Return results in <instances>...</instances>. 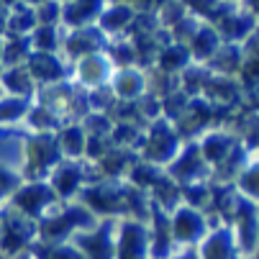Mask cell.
<instances>
[{
	"instance_id": "obj_12",
	"label": "cell",
	"mask_w": 259,
	"mask_h": 259,
	"mask_svg": "<svg viewBox=\"0 0 259 259\" xmlns=\"http://www.w3.org/2000/svg\"><path fill=\"white\" fill-rule=\"evenodd\" d=\"M110 69H113L110 59L103 52H98V54H88L77 62V77L85 85H103L110 77Z\"/></svg>"
},
{
	"instance_id": "obj_22",
	"label": "cell",
	"mask_w": 259,
	"mask_h": 259,
	"mask_svg": "<svg viewBox=\"0 0 259 259\" xmlns=\"http://www.w3.org/2000/svg\"><path fill=\"white\" fill-rule=\"evenodd\" d=\"M8 18H11V11H8V6H3V3H0V36H3V33L8 31Z\"/></svg>"
},
{
	"instance_id": "obj_6",
	"label": "cell",
	"mask_w": 259,
	"mask_h": 259,
	"mask_svg": "<svg viewBox=\"0 0 259 259\" xmlns=\"http://www.w3.org/2000/svg\"><path fill=\"white\" fill-rule=\"evenodd\" d=\"M116 259H152L149 226L134 218L116 224Z\"/></svg>"
},
{
	"instance_id": "obj_23",
	"label": "cell",
	"mask_w": 259,
	"mask_h": 259,
	"mask_svg": "<svg viewBox=\"0 0 259 259\" xmlns=\"http://www.w3.org/2000/svg\"><path fill=\"white\" fill-rule=\"evenodd\" d=\"M172 259H200V256H198V251H195V249H182V251L172 254Z\"/></svg>"
},
{
	"instance_id": "obj_9",
	"label": "cell",
	"mask_w": 259,
	"mask_h": 259,
	"mask_svg": "<svg viewBox=\"0 0 259 259\" xmlns=\"http://www.w3.org/2000/svg\"><path fill=\"white\" fill-rule=\"evenodd\" d=\"M49 185L59 200H69L80 195V190L88 185V177H85V169L82 164L72 162V159H62L52 172H49Z\"/></svg>"
},
{
	"instance_id": "obj_24",
	"label": "cell",
	"mask_w": 259,
	"mask_h": 259,
	"mask_svg": "<svg viewBox=\"0 0 259 259\" xmlns=\"http://www.w3.org/2000/svg\"><path fill=\"white\" fill-rule=\"evenodd\" d=\"M0 75H3V39H0Z\"/></svg>"
},
{
	"instance_id": "obj_15",
	"label": "cell",
	"mask_w": 259,
	"mask_h": 259,
	"mask_svg": "<svg viewBox=\"0 0 259 259\" xmlns=\"http://www.w3.org/2000/svg\"><path fill=\"white\" fill-rule=\"evenodd\" d=\"M3 85L11 95L26 98V95H31L36 80L31 77V72L26 67H11V69H3V75H0V88Z\"/></svg>"
},
{
	"instance_id": "obj_5",
	"label": "cell",
	"mask_w": 259,
	"mask_h": 259,
	"mask_svg": "<svg viewBox=\"0 0 259 259\" xmlns=\"http://www.w3.org/2000/svg\"><path fill=\"white\" fill-rule=\"evenodd\" d=\"M85 259H116V218H105L90 231H80L69 239Z\"/></svg>"
},
{
	"instance_id": "obj_4",
	"label": "cell",
	"mask_w": 259,
	"mask_h": 259,
	"mask_svg": "<svg viewBox=\"0 0 259 259\" xmlns=\"http://www.w3.org/2000/svg\"><path fill=\"white\" fill-rule=\"evenodd\" d=\"M80 203L93 213V215H105V218H123V195H121V185L110 182V180H98L90 182L80 190Z\"/></svg>"
},
{
	"instance_id": "obj_20",
	"label": "cell",
	"mask_w": 259,
	"mask_h": 259,
	"mask_svg": "<svg viewBox=\"0 0 259 259\" xmlns=\"http://www.w3.org/2000/svg\"><path fill=\"white\" fill-rule=\"evenodd\" d=\"M28 113V103L26 98L18 95H0V126L6 123H16Z\"/></svg>"
},
{
	"instance_id": "obj_21",
	"label": "cell",
	"mask_w": 259,
	"mask_h": 259,
	"mask_svg": "<svg viewBox=\"0 0 259 259\" xmlns=\"http://www.w3.org/2000/svg\"><path fill=\"white\" fill-rule=\"evenodd\" d=\"M21 182H23V175H21L18 169L0 164V203H3V200H11L13 193L21 188Z\"/></svg>"
},
{
	"instance_id": "obj_18",
	"label": "cell",
	"mask_w": 259,
	"mask_h": 259,
	"mask_svg": "<svg viewBox=\"0 0 259 259\" xmlns=\"http://www.w3.org/2000/svg\"><path fill=\"white\" fill-rule=\"evenodd\" d=\"M36 8H31V6H26V3H18V6H13V11H11V18H8V31H11V36H26L28 31H33L36 28Z\"/></svg>"
},
{
	"instance_id": "obj_27",
	"label": "cell",
	"mask_w": 259,
	"mask_h": 259,
	"mask_svg": "<svg viewBox=\"0 0 259 259\" xmlns=\"http://www.w3.org/2000/svg\"><path fill=\"white\" fill-rule=\"evenodd\" d=\"M0 95H3V88H0Z\"/></svg>"
},
{
	"instance_id": "obj_17",
	"label": "cell",
	"mask_w": 259,
	"mask_h": 259,
	"mask_svg": "<svg viewBox=\"0 0 259 259\" xmlns=\"http://www.w3.org/2000/svg\"><path fill=\"white\" fill-rule=\"evenodd\" d=\"M144 90H146V77H144V72H139V69H118V75H116V93L121 95V98H126V100H131V98H139V95H144Z\"/></svg>"
},
{
	"instance_id": "obj_14",
	"label": "cell",
	"mask_w": 259,
	"mask_h": 259,
	"mask_svg": "<svg viewBox=\"0 0 259 259\" xmlns=\"http://www.w3.org/2000/svg\"><path fill=\"white\" fill-rule=\"evenodd\" d=\"M231 254H234V239L224 229L205 236V241H203V246L198 251L200 259H231Z\"/></svg>"
},
{
	"instance_id": "obj_8",
	"label": "cell",
	"mask_w": 259,
	"mask_h": 259,
	"mask_svg": "<svg viewBox=\"0 0 259 259\" xmlns=\"http://www.w3.org/2000/svg\"><path fill=\"white\" fill-rule=\"evenodd\" d=\"M169 229H172V239L177 244L190 249L193 244L205 239V215L198 208L177 205L169 215Z\"/></svg>"
},
{
	"instance_id": "obj_26",
	"label": "cell",
	"mask_w": 259,
	"mask_h": 259,
	"mask_svg": "<svg viewBox=\"0 0 259 259\" xmlns=\"http://www.w3.org/2000/svg\"><path fill=\"white\" fill-rule=\"evenodd\" d=\"M0 259H8V256H6V254H3V251H0Z\"/></svg>"
},
{
	"instance_id": "obj_7",
	"label": "cell",
	"mask_w": 259,
	"mask_h": 259,
	"mask_svg": "<svg viewBox=\"0 0 259 259\" xmlns=\"http://www.w3.org/2000/svg\"><path fill=\"white\" fill-rule=\"evenodd\" d=\"M177 154H180V139L164 123H157L149 134L141 139V159L144 162H152L157 167H164Z\"/></svg>"
},
{
	"instance_id": "obj_2",
	"label": "cell",
	"mask_w": 259,
	"mask_h": 259,
	"mask_svg": "<svg viewBox=\"0 0 259 259\" xmlns=\"http://www.w3.org/2000/svg\"><path fill=\"white\" fill-rule=\"evenodd\" d=\"M36 241V221L26 218L23 213L6 208L0 210V251L6 256H16Z\"/></svg>"
},
{
	"instance_id": "obj_25",
	"label": "cell",
	"mask_w": 259,
	"mask_h": 259,
	"mask_svg": "<svg viewBox=\"0 0 259 259\" xmlns=\"http://www.w3.org/2000/svg\"><path fill=\"white\" fill-rule=\"evenodd\" d=\"M23 3L28 6V3H33V6H41V3H47V0H23Z\"/></svg>"
},
{
	"instance_id": "obj_16",
	"label": "cell",
	"mask_w": 259,
	"mask_h": 259,
	"mask_svg": "<svg viewBox=\"0 0 259 259\" xmlns=\"http://www.w3.org/2000/svg\"><path fill=\"white\" fill-rule=\"evenodd\" d=\"M33 259H85L82 251L72 244V241H62V244H41V241H33L31 249Z\"/></svg>"
},
{
	"instance_id": "obj_13",
	"label": "cell",
	"mask_w": 259,
	"mask_h": 259,
	"mask_svg": "<svg viewBox=\"0 0 259 259\" xmlns=\"http://www.w3.org/2000/svg\"><path fill=\"white\" fill-rule=\"evenodd\" d=\"M85 144H88V134L82 126H67V128H59L57 134V146H59L62 159L75 162L85 157Z\"/></svg>"
},
{
	"instance_id": "obj_3",
	"label": "cell",
	"mask_w": 259,
	"mask_h": 259,
	"mask_svg": "<svg viewBox=\"0 0 259 259\" xmlns=\"http://www.w3.org/2000/svg\"><path fill=\"white\" fill-rule=\"evenodd\" d=\"M23 180H39L41 175H49L59 162H62V154H59V146H57V136L52 134H33L28 141H26V149H23Z\"/></svg>"
},
{
	"instance_id": "obj_19",
	"label": "cell",
	"mask_w": 259,
	"mask_h": 259,
	"mask_svg": "<svg viewBox=\"0 0 259 259\" xmlns=\"http://www.w3.org/2000/svg\"><path fill=\"white\" fill-rule=\"evenodd\" d=\"M134 18V8L131 6H116V8H108L100 13V26L105 33H116V31H123Z\"/></svg>"
},
{
	"instance_id": "obj_11",
	"label": "cell",
	"mask_w": 259,
	"mask_h": 259,
	"mask_svg": "<svg viewBox=\"0 0 259 259\" xmlns=\"http://www.w3.org/2000/svg\"><path fill=\"white\" fill-rule=\"evenodd\" d=\"M26 69L36 82H57L64 75V64L59 62L57 52H31V57L26 59Z\"/></svg>"
},
{
	"instance_id": "obj_1",
	"label": "cell",
	"mask_w": 259,
	"mask_h": 259,
	"mask_svg": "<svg viewBox=\"0 0 259 259\" xmlns=\"http://www.w3.org/2000/svg\"><path fill=\"white\" fill-rule=\"evenodd\" d=\"M57 203H59V198L54 195L52 185L44 182V180H23L21 188L11 198V208L23 213L26 218L36 221V224H39L44 215H49V210Z\"/></svg>"
},
{
	"instance_id": "obj_10",
	"label": "cell",
	"mask_w": 259,
	"mask_h": 259,
	"mask_svg": "<svg viewBox=\"0 0 259 259\" xmlns=\"http://www.w3.org/2000/svg\"><path fill=\"white\" fill-rule=\"evenodd\" d=\"M105 44V33L100 28L93 26H77L72 28V33L67 36V54L69 57H88V54H98L103 52L100 47Z\"/></svg>"
}]
</instances>
